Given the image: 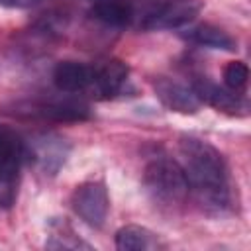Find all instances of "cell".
Instances as JSON below:
<instances>
[{
  "label": "cell",
  "mask_w": 251,
  "mask_h": 251,
  "mask_svg": "<svg viewBox=\"0 0 251 251\" xmlns=\"http://www.w3.org/2000/svg\"><path fill=\"white\" fill-rule=\"evenodd\" d=\"M178 153L188 188L198 204L210 214L226 212L231 202V192L224 155L212 143L192 135L178 139Z\"/></svg>",
  "instance_id": "cell-1"
},
{
  "label": "cell",
  "mask_w": 251,
  "mask_h": 251,
  "mask_svg": "<svg viewBox=\"0 0 251 251\" xmlns=\"http://www.w3.org/2000/svg\"><path fill=\"white\" fill-rule=\"evenodd\" d=\"M143 186L155 204L167 208L180 206L190 192L182 165L167 155H157L145 165Z\"/></svg>",
  "instance_id": "cell-2"
},
{
  "label": "cell",
  "mask_w": 251,
  "mask_h": 251,
  "mask_svg": "<svg viewBox=\"0 0 251 251\" xmlns=\"http://www.w3.org/2000/svg\"><path fill=\"white\" fill-rule=\"evenodd\" d=\"M14 116L43 122H84L92 118L88 104L75 98H33L14 104Z\"/></svg>",
  "instance_id": "cell-3"
},
{
  "label": "cell",
  "mask_w": 251,
  "mask_h": 251,
  "mask_svg": "<svg viewBox=\"0 0 251 251\" xmlns=\"http://www.w3.org/2000/svg\"><path fill=\"white\" fill-rule=\"evenodd\" d=\"M24 161V141L6 129H0V208H10L16 202Z\"/></svg>",
  "instance_id": "cell-4"
},
{
  "label": "cell",
  "mask_w": 251,
  "mask_h": 251,
  "mask_svg": "<svg viewBox=\"0 0 251 251\" xmlns=\"http://www.w3.org/2000/svg\"><path fill=\"white\" fill-rule=\"evenodd\" d=\"M25 159H29L43 175H57L59 169L65 165L69 153H71V143L53 131H37L31 133L25 141Z\"/></svg>",
  "instance_id": "cell-5"
},
{
  "label": "cell",
  "mask_w": 251,
  "mask_h": 251,
  "mask_svg": "<svg viewBox=\"0 0 251 251\" xmlns=\"http://www.w3.org/2000/svg\"><path fill=\"white\" fill-rule=\"evenodd\" d=\"M71 208L90 227H102L110 210L106 184L102 180H86L78 184L71 196Z\"/></svg>",
  "instance_id": "cell-6"
},
{
  "label": "cell",
  "mask_w": 251,
  "mask_h": 251,
  "mask_svg": "<svg viewBox=\"0 0 251 251\" xmlns=\"http://www.w3.org/2000/svg\"><path fill=\"white\" fill-rule=\"evenodd\" d=\"M200 0H163L143 16L141 27L147 31L176 29L190 24L200 14Z\"/></svg>",
  "instance_id": "cell-7"
},
{
  "label": "cell",
  "mask_w": 251,
  "mask_h": 251,
  "mask_svg": "<svg viewBox=\"0 0 251 251\" xmlns=\"http://www.w3.org/2000/svg\"><path fill=\"white\" fill-rule=\"evenodd\" d=\"M129 69L120 59H106L92 63V80L88 92L96 100H110L122 94L129 82Z\"/></svg>",
  "instance_id": "cell-8"
},
{
  "label": "cell",
  "mask_w": 251,
  "mask_h": 251,
  "mask_svg": "<svg viewBox=\"0 0 251 251\" xmlns=\"http://www.w3.org/2000/svg\"><path fill=\"white\" fill-rule=\"evenodd\" d=\"M190 86H192V90L200 102L216 108L218 112H226L229 116H243L247 112V100L239 92L218 86L216 82H212L206 76L194 78Z\"/></svg>",
  "instance_id": "cell-9"
},
{
  "label": "cell",
  "mask_w": 251,
  "mask_h": 251,
  "mask_svg": "<svg viewBox=\"0 0 251 251\" xmlns=\"http://www.w3.org/2000/svg\"><path fill=\"white\" fill-rule=\"evenodd\" d=\"M153 88H155V94L161 100V104L171 112L192 116L202 106V102L194 94L192 86H186V84H182L178 80H171V78L159 76L153 82Z\"/></svg>",
  "instance_id": "cell-10"
},
{
  "label": "cell",
  "mask_w": 251,
  "mask_h": 251,
  "mask_svg": "<svg viewBox=\"0 0 251 251\" xmlns=\"http://www.w3.org/2000/svg\"><path fill=\"white\" fill-rule=\"evenodd\" d=\"M92 80V65L61 61L53 69V84L65 94H86Z\"/></svg>",
  "instance_id": "cell-11"
},
{
  "label": "cell",
  "mask_w": 251,
  "mask_h": 251,
  "mask_svg": "<svg viewBox=\"0 0 251 251\" xmlns=\"http://www.w3.org/2000/svg\"><path fill=\"white\" fill-rule=\"evenodd\" d=\"M88 16L102 25L124 27L133 20L135 10L129 0H96L90 6Z\"/></svg>",
  "instance_id": "cell-12"
},
{
  "label": "cell",
  "mask_w": 251,
  "mask_h": 251,
  "mask_svg": "<svg viewBox=\"0 0 251 251\" xmlns=\"http://www.w3.org/2000/svg\"><path fill=\"white\" fill-rule=\"evenodd\" d=\"M116 247L120 251H157L165 249V243L151 229L129 224L116 231Z\"/></svg>",
  "instance_id": "cell-13"
},
{
  "label": "cell",
  "mask_w": 251,
  "mask_h": 251,
  "mask_svg": "<svg viewBox=\"0 0 251 251\" xmlns=\"http://www.w3.org/2000/svg\"><path fill=\"white\" fill-rule=\"evenodd\" d=\"M182 37L190 43L208 47V49H222V51H235L237 41L224 29L212 25V24H198L194 27H188Z\"/></svg>",
  "instance_id": "cell-14"
},
{
  "label": "cell",
  "mask_w": 251,
  "mask_h": 251,
  "mask_svg": "<svg viewBox=\"0 0 251 251\" xmlns=\"http://www.w3.org/2000/svg\"><path fill=\"white\" fill-rule=\"evenodd\" d=\"M47 249H86L90 251L92 245L86 243L76 235L73 226L65 218H53L49 222V237L45 241Z\"/></svg>",
  "instance_id": "cell-15"
},
{
  "label": "cell",
  "mask_w": 251,
  "mask_h": 251,
  "mask_svg": "<svg viewBox=\"0 0 251 251\" xmlns=\"http://www.w3.org/2000/svg\"><path fill=\"white\" fill-rule=\"evenodd\" d=\"M249 80V67L243 61H229L224 67V84L233 92H243Z\"/></svg>",
  "instance_id": "cell-16"
},
{
  "label": "cell",
  "mask_w": 251,
  "mask_h": 251,
  "mask_svg": "<svg viewBox=\"0 0 251 251\" xmlns=\"http://www.w3.org/2000/svg\"><path fill=\"white\" fill-rule=\"evenodd\" d=\"M41 0H0V6L4 8H31V6H37Z\"/></svg>",
  "instance_id": "cell-17"
}]
</instances>
